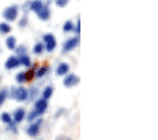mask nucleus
<instances>
[{"label":"nucleus","instance_id":"obj_3","mask_svg":"<svg viewBox=\"0 0 158 140\" xmlns=\"http://www.w3.org/2000/svg\"><path fill=\"white\" fill-rule=\"evenodd\" d=\"M41 123H43V119H38L37 122H31L28 127H27V134L30 137H37L40 134V127H41Z\"/></svg>","mask_w":158,"mask_h":140},{"label":"nucleus","instance_id":"obj_17","mask_svg":"<svg viewBox=\"0 0 158 140\" xmlns=\"http://www.w3.org/2000/svg\"><path fill=\"white\" fill-rule=\"evenodd\" d=\"M0 119H2V122H4V123L10 125V123H13V119H11V115L7 113V112H4V113L0 115Z\"/></svg>","mask_w":158,"mask_h":140},{"label":"nucleus","instance_id":"obj_4","mask_svg":"<svg viewBox=\"0 0 158 140\" xmlns=\"http://www.w3.org/2000/svg\"><path fill=\"white\" fill-rule=\"evenodd\" d=\"M79 82H81V78L78 75H75V74H66L65 78H64V87L65 88L76 87Z\"/></svg>","mask_w":158,"mask_h":140},{"label":"nucleus","instance_id":"obj_22","mask_svg":"<svg viewBox=\"0 0 158 140\" xmlns=\"http://www.w3.org/2000/svg\"><path fill=\"white\" fill-rule=\"evenodd\" d=\"M47 71H48V67H41L38 71L35 72V77H38V78H41V77H44L47 74Z\"/></svg>","mask_w":158,"mask_h":140},{"label":"nucleus","instance_id":"obj_15","mask_svg":"<svg viewBox=\"0 0 158 140\" xmlns=\"http://www.w3.org/2000/svg\"><path fill=\"white\" fill-rule=\"evenodd\" d=\"M19 61H20V65H24V67H31V60H30L28 55H20L19 57Z\"/></svg>","mask_w":158,"mask_h":140},{"label":"nucleus","instance_id":"obj_18","mask_svg":"<svg viewBox=\"0 0 158 140\" xmlns=\"http://www.w3.org/2000/svg\"><path fill=\"white\" fill-rule=\"evenodd\" d=\"M33 50H34V53H35V54H41L44 50H45V48H44V44L43 43H37L35 45H34Z\"/></svg>","mask_w":158,"mask_h":140},{"label":"nucleus","instance_id":"obj_2","mask_svg":"<svg viewBox=\"0 0 158 140\" xmlns=\"http://www.w3.org/2000/svg\"><path fill=\"white\" fill-rule=\"evenodd\" d=\"M43 41H44V48L47 51H54L56 47V40L54 34H44L43 37Z\"/></svg>","mask_w":158,"mask_h":140},{"label":"nucleus","instance_id":"obj_6","mask_svg":"<svg viewBox=\"0 0 158 140\" xmlns=\"http://www.w3.org/2000/svg\"><path fill=\"white\" fill-rule=\"evenodd\" d=\"M47 109H48V102H47L45 99H43V98H40L35 102V105H34V110L37 112L38 116H43L47 112Z\"/></svg>","mask_w":158,"mask_h":140},{"label":"nucleus","instance_id":"obj_13","mask_svg":"<svg viewBox=\"0 0 158 140\" xmlns=\"http://www.w3.org/2000/svg\"><path fill=\"white\" fill-rule=\"evenodd\" d=\"M43 2L41 0H33L31 3H30V9L33 11H35V13H38L40 10H41V7H43Z\"/></svg>","mask_w":158,"mask_h":140},{"label":"nucleus","instance_id":"obj_21","mask_svg":"<svg viewBox=\"0 0 158 140\" xmlns=\"http://www.w3.org/2000/svg\"><path fill=\"white\" fill-rule=\"evenodd\" d=\"M6 99H7V89H2L0 91V106L6 102Z\"/></svg>","mask_w":158,"mask_h":140},{"label":"nucleus","instance_id":"obj_11","mask_svg":"<svg viewBox=\"0 0 158 140\" xmlns=\"http://www.w3.org/2000/svg\"><path fill=\"white\" fill-rule=\"evenodd\" d=\"M37 14H38V19H40V20L47 21L49 19V16H51V11H49V9H48V6H47V4H43L41 10H40Z\"/></svg>","mask_w":158,"mask_h":140},{"label":"nucleus","instance_id":"obj_16","mask_svg":"<svg viewBox=\"0 0 158 140\" xmlns=\"http://www.w3.org/2000/svg\"><path fill=\"white\" fill-rule=\"evenodd\" d=\"M11 31V27L9 23H0V34H9Z\"/></svg>","mask_w":158,"mask_h":140},{"label":"nucleus","instance_id":"obj_20","mask_svg":"<svg viewBox=\"0 0 158 140\" xmlns=\"http://www.w3.org/2000/svg\"><path fill=\"white\" fill-rule=\"evenodd\" d=\"M37 117H38V115H37V112H35V110H31V112H30V113H28V116H26V119L28 120L30 123H31V122H34V120H35Z\"/></svg>","mask_w":158,"mask_h":140},{"label":"nucleus","instance_id":"obj_10","mask_svg":"<svg viewBox=\"0 0 158 140\" xmlns=\"http://www.w3.org/2000/svg\"><path fill=\"white\" fill-rule=\"evenodd\" d=\"M69 64L68 62H61L58 65V67H56V75H58V77H65L66 74H69Z\"/></svg>","mask_w":158,"mask_h":140},{"label":"nucleus","instance_id":"obj_24","mask_svg":"<svg viewBox=\"0 0 158 140\" xmlns=\"http://www.w3.org/2000/svg\"><path fill=\"white\" fill-rule=\"evenodd\" d=\"M69 3V0H55V4L58 7H65Z\"/></svg>","mask_w":158,"mask_h":140},{"label":"nucleus","instance_id":"obj_9","mask_svg":"<svg viewBox=\"0 0 158 140\" xmlns=\"http://www.w3.org/2000/svg\"><path fill=\"white\" fill-rule=\"evenodd\" d=\"M19 65H20L19 57H14V55L9 57L6 60V62H4V68H6V70H14V68H17Z\"/></svg>","mask_w":158,"mask_h":140},{"label":"nucleus","instance_id":"obj_1","mask_svg":"<svg viewBox=\"0 0 158 140\" xmlns=\"http://www.w3.org/2000/svg\"><path fill=\"white\" fill-rule=\"evenodd\" d=\"M7 96L11 99H16L17 102H26L28 99V91L24 87H11L7 91Z\"/></svg>","mask_w":158,"mask_h":140},{"label":"nucleus","instance_id":"obj_5","mask_svg":"<svg viewBox=\"0 0 158 140\" xmlns=\"http://www.w3.org/2000/svg\"><path fill=\"white\" fill-rule=\"evenodd\" d=\"M19 16V7L17 6H10L3 11V17L7 21H14Z\"/></svg>","mask_w":158,"mask_h":140},{"label":"nucleus","instance_id":"obj_7","mask_svg":"<svg viewBox=\"0 0 158 140\" xmlns=\"http://www.w3.org/2000/svg\"><path fill=\"white\" fill-rule=\"evenodd\" d=\"M79 44V36L73 37V38H68V40L64 43V53H69V51H72L73 48H76Z\"/></svg>","mask_w":158,"mask_h":140},{"label":"nucleus","instance_id":"obj_25","mask_svg":"<svg viewBox=\"0 0 158 140\" xmlns=\"http://www.w3.org/2000/svg\"><path fill=\"white\" fill-rule=\"evenodd\" d=\"M34 72H35V71H34V70H31V71H27V72H26V79H27V81L33 79V77H34V75H35V74H34Z\"/></svg>","mask_w":158,"mask_h":140},{"label":"nucleus","instance_id":"obj_8","mask_svg":"<svg viewBox=\"0 0 158 140\" xmlns=\"http://www.w3.org/2000/svg\"><path fill=\"white\" fill-rule=\"evenodd\" d=\"M11 119H13L14 123H20V122H23V120L26 119V110H24V108H19V109L14 110Z\"/></svg>","mask_w":158,"mask_h":140},{"label":"nucleus","instance_id":"obj_27","mask_svg":"<svg viewBox=\"0 0 158 140\" xmlns=\"http://www.w3.org/2000/svg\"><path fill=\"white\" fill-rule=\"evenodd\" d=\"M24 50H26V47H23V45H21V47H19V48H17L16 51L20 54V55H24Z\"/></svg>","mask_w":158,"mask_h":140},{"label":"nucleus","instance_id":"obj_23","mask_svg":"<svg viewBox=\"0 0 158 140\" xmlns=\"http://www.w3.org/2000/svg\"><path fill=\"white\" fill-rule=\"evenodd\" d=\"M72 30H73V23L72 21H66V23L64 24V31L68 33V31H72Z\"/></svg>","mask_w":158,"mask_h":140},{"label":"nucleus","instance_id":"obj_19","mask_svg":"<svg viewBox=\"0 0 158 140\" xmlns=\"http://www.w3.org/2000/svg\"><path fill=\"white\" fill-rule=\"evenodd\" d=\"M16 81H17V83H24L26 82V72H20V74H17L16 75Z\"/></svg>","mask_w":158,"mask_h":140},{"label":"nucleus","instance_id":"obj_12","mask_svg":"<svg viewBox=\"0 0 158 140\" xmlns=\"http://www.w3.org/2000/svg\"><path fill=\"white\" fill-rule=\"evenodd\" d=\"M6 47L9 48V50H11V51L16 50V47H17L16 37H13V36H9V37H7V38H6Z\"/></svg>","mask_w":158,"mask_h":140},{"label":"nucleus","instance_id":"obj_14","mask_svg":"<svg viewBox=\"0 0 158 140\" xmlns=\"http://www.w3.org/2000/svg\"><path fill=\"white\" fill-rule=\"evenodd\" d=\"M52 93H54V88L52 87H45L43 89V93H41V95H43V99H45V100H48L49 98L52 96Z\"/></svg>","mask_w":158,"mask_h":140},{"label":"nucleus","instance_id":"obj_26","mask_svg":"<svg viewBox=\"0 0 158 140\" xmlns=\"http://www.w3.org/2000/svg\"><path fill=\"white\" fill-rule=\"evenodd\" d=\"M55 140H72V139H71V137H68V136H64V134H59Z\"/></svg>","mask_w":158,"mask_h":140}]
</instances>
